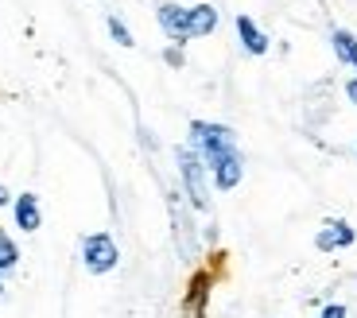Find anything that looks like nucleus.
<instances>
[{"mask_svg":"<svg viewBox=\"0 0 357 318\" xmlns=\"http://www.w3.org/2000/svg\"><path fill=\"white\" fill-rule=\"evenodd\" d=\"M12 218H16V225H20L24 233H36L39 225H43V210H39V198L31 195V190L16 195V202H12Z\"/></svg>","mask_w":357,"mask_h":318,"instance_id":"nucleus-7","label":"nucleus"},{"mask_svg":"<svg viewBox=\"0 0 357 318\" xmlns=\"http://www.w3.org/2000/svg\"><path fill=\"white\" fill-rule=\"evenodd\" d=\"M319 318H349V310L342 307V303H326V307L319 310Z\"/></svg>","mask_w":357,"mask_h":318,"instance_id":"nucleus-12","label":"nucleus"},{"mask_svg":"<svg viewBox=\"0 0 357 318\" xmlns=\"http://www.w3.org/2000/svg\"><path fill=\"white\" fill-rule=\"evenodd\" d=\"M105 27H109V36H113L121 47H132V43H136V39H132V31H128V27L121 24L116 16H109V20H105Z\"/></svg>","mask_w":357,"mask_h":318,"instance_id":"nucleus-11","label":"nucleus"},{"mask_svg":"<svg viewBox=\"0 0 357 318\" xmlns=\"http://www.w3.org/2000/svg\"><path fill=\"white\" fill-rule=\"evenodd\" d=\"M0 299H4V272H0Z\"/></svg>","mask_w":357,"mask_h":318,"instance_id":"nucleus-16","label":"nucleus"},{"mask_svg":"<svg viewBox=\"0 0 357 318\" xmlns=\"http://www.w3.org/2000/svg\"><path fill=\"white\" fill-rule=\"evenodd\" d=\"M331 47H334V54H338L342 66H349V70L357 74V36H354V31L334 27V31H331Z\"/></svg>","mask_w":357,"mask_h":318,"instance_id":"nucleus-8","label":"nucleus"},{"mask_svg":"<svg viewBox=\"0 0 357 318\" xmlns=\"http://www.w3.org/2000/svg\"><path fill=\"white\" fill-rule=\"evenodd\" d=\"M155 20H160V27L167 31V39L175 47L187 43V8L183 4H171V0H163L160 8H155Z\"/></svg>","mask_w":357,"mask_h":318,"instance_id":"nucleus-5","label":"nucleus"},{"mask_svg":"<svg viewBox=\"0 0 357 318\" xmlns=\"http://www.w3.org/2000/svg\"><path fill=\"white\" fill-rule=\"evenodd\" d=\"M82 264H86L89 275H109L116 264H121V248L109 233H89L82 241Z\"/></svg>","mask_w":357,"mask_h":318,"instance_id":"nucleus-3","label":"nucleus"},{"mask_svg":"<svg viewBox=\"0 0 357 318\" xmlns=\"http://www.w3.org/2000/svg\"><path fill=\"white\" fill-rule=\"evenodd\" d=\"M346 98L357 105V78H349V82H346Z\"/></svg>","mask_w":357,"mask_h":318,"instance_id":"nucleus-14","label":"nucleus"},{"mask_svg":"<svg viewBox=\"0 0 357 318\" xmlns=\"http://www.w3.org/2000/svg\"><path fill=\"white\" fill-rule=\"evenodd\" d=\"M175 159H178V175H183L190 206L195 210H210V171H206L202 156L195 148H175Z\"/></svg>","mask_w":357,"mask_h":318,"instance_id":"nucleus-2","label":"nucleus"},{"mask_svg":"<svg viewBox=\"0 0 357 318\" xmlns=\"http://www.w3.org/2000/svg\"><path fill=\"white\" fill-rule=\"evenodd\" d=\"M163 59H167L171 66H183V51H178V47H171V51H163Z\"/></svg>","mask_w":357,"mask_h":318,"instance_id":"nucleus-13","label":"nucleus"},{"mask_svg":"<svg viewBox=\"0 0 357 318\" xmlns=\"http://www.w3.org/2000/svg\"><path fill=\"white\" fill-rule=\"evenodd\" d=\"M16 264H20V248H16V241L8 237V229L0 225V272H12Z\"/></svg>","mask_w":357,"mask_h":318,"instance_id":"nucleus-10","label":"nucleus"},{"mask_svg":"<svg viewBox=\"0 0 357 318\" xmlns=\"http://www.w3.org/2000/svg\"><path fill=\"white\" fill-rule=\"evenodd\" d=\"M190 148L202 156L206 171H210V183L218 190H233L245 175V156L237 148V136L233 128L214 121H190Z\"/></svg>","mask_w":357,"mask_h":318,"instance_id":"nucleus-1","label":"nucleus"},{"mask_svg":"<svg viewBox=\"0 0 357 318\" xmlns=\"http://www.w3.org/2000/svg\"><path fill=\"white\" fill-rule=\"evenodd\" d=\"M12 202V190H8V186H0V206H8Z\"/></svg>","mask_w":357,"mask_h":318,"instance_id":"nucleus-15","label":"nucleus"},{"mask_svg":"<svg viewBox=\"0 0 357 318\" xmlns=\"http://www.w3.org/2000/svg\"><path fill=\"white\" fill-rule=\"evenodd\" d=\"M354 241H357L354 225L342 221V218H326L322 229L314 233V248H319V252H338V248H349Z\"/></svg>","mask_w":357,"mask_h":318,"instance_id":"nucleus-4","label":"nucleus"},{"mask_svg":"<svg viewBox=\"0 0 357 318\" xmlns=\"http://www.w3.org/2000/svg\"><path fill=\"white\" fill-rule=\"evenodd\" d=\"M237 36H241V47L249 54H268V36L252 24L249 16H237Z\"/></svg>","mask_w":357,"mask_h":318,"instance_id":"nucleus-9","label":"nucleus"},{"mask_svg":"<svg viewBox=\"0 0 357 318\" xmlns=\"http://www.w3.org/2000/svg\"><path fill=\"white\" fill-rule=\"evenodd\" d=\"M218 31V8L214 4H195L187 8V43L190 39H206Z\"/></svg>","mask_w":357,"mask_h":318,"instance_id":"nucleus-6","label":"nucleus"}]
</instances>
